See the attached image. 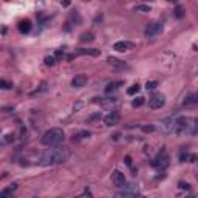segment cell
I'll return each instance as SVG.
<instances>
[{
	"mask_svg": "<svg viewBox=\"0 0 198 198\" xmlns=\"http://www.w3.org/2000/svg\"><path fill=\"white\" fill-rule=\"evenodd\" d=\"M71 157V150L67 146H57V147H51L46 149L42 155H40L39 162L42 166H57V164H64L67 162Z\"/></svg>",
	"mask_w": 198,
	"mask_h": 198,
	"instance_id": "1",
	"label": "cell"
},
{
	"mask_svg": "<svg viewBox=\"0 0 198 198\" xmlns=\"http://www.w3.org/2000/svg\"><path fill=\"white\" fill-rule=\"evenodd\" d=\"M175 135H197L198 133V119L186 118V116H178L175 119Z\"/></svg>",
	"mask_w": 198,
	"mask_h": 198,
	"instance_id": "2",
	"label": "cell"
},
{
	"mask_svg": "<svg viewBox=\"0 0 198 198\" xmlns=\"http://www.w3.org/2000/svg\"><path fill=\"white\" fill-rule=\"evenodd\" d=\"M65 139V135H64V130L59 128V127H53L50 130H46L42 136V144L43 146H48V147H56L59 146L62 141Z\"/></svg>",
	"mask_w": 198,
	"mask_h": 198,
	"instance_id": "3",
	"label": "cell"
},
{
	"mask_svg": "<svg viewBox=\"0 0 198 198\" xmlns=\"http://www.w3.org/2000/svg\"><path fill=\"white\" fill-rule=\"evenodd\" d=\"M150 164H152L155 169H158V170H164V169L170 164V158H169V155L162 150V152H159L158 155L152 159V162H150Z\"/></svg>",
	"mask_w": 198,
	"mask_h": 198,
	"instance_id": "4",
	"label": "cell"
},
{
	"mask_svg": "<svg viewBox=\"0 0 198 198\" xmlns=\"http://www.w3.org/2000/svg\"><path fill=\"white\" fill-rule=\"evenodd\" d=\"M161 31H162V23L161 22H150L146 27L144 34H146V37H155V36L161 34Z\"/></svg>",
	"mask_w": 198,
	"mask_h": 198,
	"instance_id": "5",
	"label": "cell"
},
{
	"mask_svg": "<svg viewBox=\"0 0 198 198\" xmlns=\"http://www.w3.org/2000/svg\"><path fill=\"white\" fill-rule=\"evenodd\" d=\"M164 104H166V96H164V94H155L152 99H149V107H150L152 110L161 109Z\"/></svg>",
	"mask_w": 198,
	"mask_h": 198,
	"instance_id": "6",
	"label": "cell"
},
{
	"mask_svg": "<svg viewBox=\"0 0 198 198\" xmlns=\"http://www.w3.org/2000/svg\"><path fill=\"white\" fill-rule=\"evenodd\" d=\"M112 183L116 187H124L125 186V176H124V173L119 172V170H115L112 173Z\"/></svg>",
	"mask_w": 198,
	"mask_h": 198,
	"instance_id": "7",
	"label": "cell"
},
{
	"mask_svg": "<svg viewBox=\"0 0 198 198\" xmlns=\"http://www.w3.org/2000/svg\"><path fill=\"white\" fill-rule=\"evenodd\" d=\"M119 121H121V115H119V112H110L105 118H104V122H105V125H109V127H112V125H116Z\"/></svg>",
	"mask_w": 198,
	"mask_h": 198,
	"instance_id": "8",
	"label": "cell"
},
{
	"mask_svg": "<svg viewBox=\"0 0 198 198\" xmlns=\"http://www.w3.org/2000/svg\"><path fill=\"white\" fill-rule=\"evenodd\" d=\"M175 119L176 118H167L161 122V130L164 133H173V128H175Z\"/></svg>",
	"mask_w": 198,
	"mask_h": 198,
	"instance_id": "9",
	"label": "cell"
},
{
	"mask_svg": "<svg viewBox=\"0 0 198 198\" xmlns=\"http://www.w3.org/2000/svg\"><path fill=\"white\" fill-rule=\"evenodd\" d=\"M87 82H88V78L85 76V75H76L73 80H71V85L75 87V88H82V87H85L87 85Z\"/></svg>",
	"mask_w": 198,
	"mask_h": 198,
	"instance_id": "10",
	"label": "cell"
},
{
	"mask_svg": "<svg viewBox=\"0 0 198 198\" xmlns=\"http://www.w3.org/2000/svg\"><path fill=\"white\" fill-rule=\"evenodd\" d=\"M132 48H133V43H130V42H127V40H119V42H116V43L113 45V50H116L119 53L128 51V50H132Z\"/></svg>",
	"mask_w": 198,
	"mask_h": 198,
	"instance_id": "11",
	"label": "cell"
},
{
	"mask_svg": "<svg viewBox=\"0 0 198 198\" xmlns=\"http://www.w3.org/2000/svg\"><path fill=\"white\" fill-rule=\"evenodd\" d=\"M107 62H109V65H110L112 68H115V70H124V68H127V64L122 62V60H119V59H116V57H109Z\"/></svg>",
	"mask_w": 198,
	"mask_h": 198,
	"instance_id": "12",
	"label": "cell"
},
{
	"mask_svg": "<svg viewBox=\"0 0 198 198\" xmlns=\"http://www.w3.org/2000/svg\"><path fill=\"white\" fill-rule=\"evenodd\" d=\"M17 191V184H11L0 192V198H12V192Z\"/></svg>",
	"mask_w": 198,
	"mask_h": 198,
	"instance_id": "13",
	"label": "cell"
},
{
	"mask_svg": "<svg viewBox=\"0 0 198 198\" xmlns=\"http://www.w3.org/2000/svg\"><path fill=\"white\" fill-rule=\"evenodd\" d=\"M78 54H88V56H99L101 54V51L99 50H96V48H79L76 53H75V56H78Z\"/></svg>",
	"mask_w": 198,
	"mask_h": 198,
	"instance_id": "14",
	"label": "cell"
},
{
	"mask_svg": "<svg viewBox=\"0 0 198 198\" xmlns=\"http://www.w3.org/2000/svg\"><path fill=\"white\" fill-rule=\"evenodd\" d=\"M19 31H20L22 34H27V33H30V31H31V22H30L28 19H25V20H20V22H19Z\"/></svg>",
	"mask_w": 198,
	"mask_h": 198,
	"instance_id": "15",
	"label": "cell"
},
{
	"mask_svg": "<svg viewBox=\"0 0 198 198\" xmlns=\"http://www.w3.org/2000/svg\"><path fill=\"white\" fill-rule=\"evenodd\" d=\"M91 136V133L90 132H87V130H84V132H79V133H76L75 136H73V142H79L82 139H88Z\"/></svg>",
	"mask_w": 198,
	"mask_h": 198,
	"instance_id": "16",
	"label": "cell"
},
{
	"mask_svg": "<svg viewBox=\"0 0 198 198\" xmlns=\"http://www.w3.org/2000/svg\"><path fill=\"white\" fill-rule=\"evenodd\" d=\"M184 105H198V93H194L184 99Z\"/></svg>",
	"mask_w": 198,
	"mask_h": 198,
	"instance_id": "17",
	"label": "cell"
},
{
	"mask_svg": "<svg viewBox=\"0 0 198 198\" xmlns=\"http://www.w3.org/2000/svg\"><path fill=\"white\" fill-rule=\"evenodd\" d=\"M135 11L136 12H150L152 11V6L150 5H136L135 6Z\"/></svg>",
	"mask_w": 198,
	"mask_h": 198,
	"instance_id": "18",
	"label": "cell"
},
{
	"mask_svg": "<svg viewBox=\"0 0 198 198\" xmlns=\"http://www.w3.org/2000/svg\"><path fill=\"white\" fill-rule=\"evenodd\" d=\"M119 85H122V82H112V84H109V85L105 87V93H112V91L118 90Z\"/></svg>",
	"mask_w": 198,
	"mask_h": 198,
	"instance_id": "19",
	"label": "cell"
},
{
	"mask_svg": "<svg viewBox=\"0 0 198 198\" xmlns=\"http://www.w3.org/2000/svg\"><path fill=\"white\" fill-rule=\"evenodd\" d=\"M91 40H94L93 33H84V34H80V42H91Z\"/></svg>",
	"mask_w": 198,
	"mask_h": 198,
	"instance_id": "20",
	"label": "cell"
},
{
	"mask_svg": "<svg viewBox=\"0 0 198 198\" xmlns=\"http://www.w3.org/2000/svg\"><path fill=\"white\" fill-rule=\"evenodd\" d=\"M138 91H139V85H138V84H135V85H132V87L127 90V94H130V96H132V94H136Z\"/></svg>",
	"mask_w": 198,
	"mask_h": 198,
	"instance_id": "21",
	"label": "cell"
},
{
	"mask_svg": "<svg viewBox=\"0 0 198 198\" xmlns=\"http://www.w3.org/2000/svg\"><path fill=\"white\" fill-rule=\"evenodd\" d=\"M0 87H2L3 90H9V88H12V82H8V80H0Z\"/></svg>",
	"mask_w": 198,
	"mask_h": 198,
	"instance_id": "22",
	"label": "cell"
},
{
	"mask_svg": "<svg viewBox=\"0 0 198 198\" xmlns=\"http://www.w3.org/2000/svg\"><path fill=\"white\" fill-rule=\"evenodd\" d=\"M142 104H144V98H141V96H139V98H136V99H133V102H132V105H133V107H141Z\"/></svg>",
	"mask_w": 198,
	"mask_h": 198,
	"instance_id": "23",
	"label": "cell"
},
{
	"mask_svg": "<svg viewBox=\"0 0 198 198\" xmlns=\"http://www.w3.org/2000/svg\"><path fill=\"white\" fill-rule=\"evenodd\" d=\"M45 64H46V65H50V67H53V65L56 64L54 56H46V57H45Z\"/></svg>",
	"mask_w": 198,
	"mask_h": 198,
	"instance_id": "24",
	"label": "cell"
},
{
	"mask_svg": "<svg viewBox=\"0 0 198 198\" xmlns=\"http://www.w3.org/2000/svg\"><path fill=\"white\" fill-rule=\"evenodd\" d=\"M46 90V84L43 82L42 85H40V88H37V90H34L33 93H31V96H36V94H39V93H42V91H45Z\"/></svg>",
	"mask_w": 198,
	"mask_h": 198,
	"instance_id": "25",
	"label": "cell"
},
{
	"mask_svg": "<svg viewBox=\"0 0 198 198\" xmlns=\"http://www.w3.org/2000/svg\"><path fill=\"white\" fill-rule=\"evenodd\" d=\"M157 85H158V82H157V80H150V82H147V84H146V88H147V90H155V88H157Z\"/></svg>",
	"mask_w": 198,
	"mask_h": 198,
	"instance_id": "26",
	"label": "cell"
},
{
	"mask_svg": "<svg viewBox=\"0 0 198 198\" xmlns=\"http://www.w3.org/2000/svg\"><path fill=\"white\" fill-rule=\"evenodd\" d=\"M183 14H184L183 6H176V9H175V16H176L178 19H181V17H183Z\"/></svg>",
	"mask_w": 198,
	"mask_h": 198,
	"instance_id": "27",
	"label": "cell"
},
{
	"mask_svg": "<svg viewBox=\"0 0 198 198\" xmlns=\"http://www.w3.org/2000/svg\"><path fill=\"white\" fill-rule=\"evenodd\" d=\"M76 198H93V195H91V194H90L88 191H85L84 194H80V195H78Z\"/></svg>",
	"mask_w": 198,
	"mask_h": 198,
	"instance_id": "28",
	"label": "cell"
},
{
	"mask_svg": "<svg viewBox=\"0 0 198 198\" xmlns=\"http://www.w3.org/2000/svg\"><path fill=\"white\" fill-rule=\"evenodd\" d=\"M155 127L153 125H142V132H153Z\"/></svg>",
	"mask_w": 198,
	"mask_h": 198,
	"instance_id": "29",
	"label": "cell"
},
{
	"mask_svg": "<svg viewBox=\"0 0 198 198\" xmlns=\"http://www.w3.org/2000/svg\"><path fill=\"white\" fill-rule=\"evenodd\" d=\"M180 187H181V189H189L191 184H189V183H180Z\"/></svg>",
	"mask_w": 198,
	"mask_h": 198,
	"instance_id": "30",
	"label": "cell"
},
{
	"mask_svg": "<svg viewBox=\"0 0 198 198\" xmlns=\"http://www.w3.org/2000/svg\"><path fill=\"white\" fill-rule=\"evenodd\" d=\"M125 164L127 166H132V158L130 157H125Z\"/></svg>",
	"mask_w": 198,
	"mask_h": 198,
	"instance_id": "31",
	"label": "cell"
},
{
	"mask_svg": "<svg viewBox=\"0 0 198 198\" xmlns=\"http://www.w3.org/2000/svg\"><path fill=\"white\" fill-rule=\"evenodd\" d=\"M133 198H144V197H141V195H138V197H133Z\"/></svg>",
	"mask_w": 198,
	"mask_h": 198,
	"instance_id": "32",
	"label": "cell"
}]
</instances>
